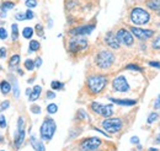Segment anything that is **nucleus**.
<instances>
[{"label":"nucleus","instance_id":"f257e3e1","mask_svg":"<svg viewBox=\"0 0 160 151\" xmlns=\"http://www.w3.org/2000/svg\"><path fill=\"white\" fill-rule=\"evenodd\" d=\"M106 85H107V76L105 75H90L86 79L88 90L92 95H99L102 92Z\"/></svg>","mask_w":160,"mask_h":151},{"label":"nucleus","instance_id":"f03ea898","mask_svg":"<svg viewBox=\"0 0 160 151\" xmlns=\"http://www.w3.org/2000/svg\"><path fill=\"white\" fill-rule=\"evenodd\" d=\"M129 21L136 26H143L147 25L150 21V14L139 6H136L129 12Z\"/></svg>","mask_w":160,"mask_h":151},{"label":"nucleus","instance_id":"7ed1b4c3","mask_svg":"<svg viewBox=\"0 0 160 151\" xmlns=\"http://www.w3.org/2000/svg\"><path fill=\"white\" fill-rule=\"evenodd\" d=\"M115 54L108 51V49H102L100 51L96 57H95V64L100 68V69H110L112 66V64L115 63Z\"/></svg>","mask_w":160,"mask_h":151},{"label":"nucleus","instance_id":"20e7f679","mask_svg":"<svg viewBox=\"0 0 160 151\" xmlns=\"http://www.w3.org/2000/svg\"><path fill=\"white\" fill-rule=\"evenodd\" d=\"M56 130H57V124H56L54 119L51 118V117L44 118V120H43V123H42L40 128L41 139L44 140V141H49L53 138Z\"/></svg>","mask_w":160,"mask_h":151},{"label":"nucleus","instance_id":"39448f33","mask_svg":"<svg viewBox=\"0 0 160 151\" xmlns=\"http://www.w3.org/2000/svg\"><path fill=\"white\" fill-rule=\"evenodd\" d=\"M88 46H89V42L84 36H74L69 39L68 49L72 53H79V52L85 51Z\"/></svg>","mask_w":160,"mask_h":151},{"label":"nucleus","instance_id":"423d86ee","mask_svg":"<svg viewBox=\"0 0 160 151\" xmlns=\"http://www.w3.org/2000/svg\"><path fill=\"white\" fill-rule=\"evenodd\" d=\"M122 125H123V123H122L121 118H110L108 117L107 119L102 120V128H103L105 132L108 133V134L118 133L122 129Z\"/></svg>","mask_w":160,"mask_h":151},{"label":"nucleus","instance_id":"0eeeda50","mask_svg":"<svg viewBox=\"0 0 160 151\" xmlns=\"http://www.w3.org/2000/svg\"><path fill=\"white\" fill-rule=\"evenodd\" d=\"M90 108L92 112H95L101 117H105V118H108L113 114V106L112 105H101L99 102H92L90 105Z\"/></svg>","mask_w":160,"mask_h":151},{"label":"nucleus","instance_id":"6e6552de","mask_svg":"<svg viewBox=\"0 0 160 151\" xmlns=\"http://www.w3.org/2000/svg\"><path fill=\"white\" fill-rule=\"evenodd\" d=\"M101 144H102L101 139L96 138V136H91V138H88L80 143L79 149L80 151H95L100 148Z\"/></svg>","mask_w":160,"mask_h":151},{"label":"nucleus","instance_id":"1a4fd4ad","mask_svg":"<svg viewBox=\"0 0 160 151\" xmlns=\"http://www.w3.org/2000/svg\"><path fill=\"white\" fill-rule=\"evenodd\" d=\"M25 135H26V130H25V120L23 118L20 117L18 119V130L15 133V136H14V144H15V148L16 149H20L22 143L25 141Z\"/></svg>","mask_w":160,"mask_h":151},{"label":"nucleus","instance_id":"9d476101","mask_svg":"<svg viewBox=\"0 0 160 151\" xmlns=\"http://www.w3.org/2000/svg\"><path fill=\"white\" fill-rule=\"evenodd\" d=\"M131 33L133 35V37H137L139 41H148L154 36V31L153 30H147V28H140L138 26H133L131 27Z\"/></svg>","mask_w":160,"mask_h":151},{"label":"nucleus","instance_id":"9b49d317","mask_svg":"<svg viewBox=\"0 0 160 151\" xmlns=\"http://www.w3.org/2000/svg\"><path fill=\"white\" fill-rule=\"evenodd\" d=\"M116 37H117V39H118V42H120L121 44H124L127 47H131L134 43L133 35L131 33V31H128L126 28H120L117 31V33H116Z\"/></svg>","mask_w":160,"mask_h":151},{"label":"nucleus","instance_id":"f8f14e48","mask_svg":"<svg viewBox=\"0 0 160 151\" xmlns=\"http://www.w3.org/2000/svg\"><path fill=\"white\" fill-rule=\"evenodd\" d=\"M112 89L116 92H128L129 91V84L127 82V79L124 76L118 75L112 81Z\"/></svg>","mask_w":160,"mask_h":151},{"label":"nucleus","instance_id":"ddd939ff","mask_svg":"<svg viewBox=\"0 0 160 151\" xmlns=\"http://www.w3.org/2000/svg\"><path fill=\"white\" fill-rule=\"evenodd\" d=\"M94 28H95V25H84V26H79V27L70 30L69 33L72 36H86V35L91 33Z\"/></svg>","mask_w":160,"mask_h":151},{"label":"nucleus","instance_id":"4468645a","mask_svg":"<svg viewBox=\"0 0 160 151\" xmlns=\"http://www.w3.org/2000/svg\"><path fill=\"white\" fill-rule=\"evenodd\" d=\"M105 43H106L110 48H112V49H120V47H121V43L118 42L117 37H116V33H113V32H111V31L105 35Z\"/></svg>","mask_w":160,"mask_h":151},{"label":"nucleus","instance_id":"2eb2a0df","mask_svg":"<svg viewBox=\"0 0 160 151\" xmlns=\"http://www.w3.org/2000/svg\"><path fill=\"white\" fill-rule=\"evenodd\" d=\"M108 100L112 103L120 105V106H134L137 103L136 100H128V98H115V97H108Z\"/></svg>","mask_w":160,"mask_h":151},{"label":"nucleus","instance_id":"dca6fc26","mask_svg":"<svg viewBox=\"0 0 160 151\" xmlns=\"http://www.w3.org/2000/svg\"><path fill=\"white\" fill-rule=\"evenodd\" d=\"M30 144L32 145V148L35 149V151H46V148H44L43 143H42V141H38L35 135H32V136L30 138Z\"/></svg>","mask_w":160,"mask_h":151},{"label":"nucleus","instance_id":"f3484780","mask_svg":"<svg viewBox=\"0 0 160 151\" xmlns=\"http://www.w3.org/2000/svg\"><path fill=\"white\" fill-rule=\"evenodd\" d=\"M41 92H42V87H41L40 85H36V86L31 90V94H30V101H31V102H33V101L38 100Z\"/></svg>","mask_w":160,"mask_h":151},{"label":"nucleus","instance_id":"a211bd4d","mask_svg":"<svg viewBox=\"0 0 160 151\" xmlns=\"http://www.w3.org/2000/svg\"><path fill=\"white\" fill-rule=\"evenodd\" d=\"M145 5L150 10L160 11V0H148V1H145Z\"/></svg>","mask_w":160,"mask_h":151},{"label":"nucleus","instance_id":"6ab92c4d","mask_svg":"<svg viewBox=\"0 0 160 151\" xmlns=\"http://www.w3.org/2000/svg\"><path fill=\"white\" fill-rule=\"evenodd\" d=\"M0 91H1V94L6 96V95L11 91V85H10V82L2 80V81L0 82Z\"/></svg>","mask_w":160,"mask_h":151},{"label":"nucleus","instance_id":"aec40b11","mask_svg":"<svg viewBox=\"0 0 160 151\" xmlns=\"http://www.w3.org/2000/svg\"><path fill=\"white\" fill-rule=\"evenodd\" d=\"M14 7H15V2H12V1H4L0 5V9H1L2 12H6V11L14 9Z\"/></svg>","mask_w":160,"mask_h":151},{"label":"nucleus","instance_id":"412c9836","mask_svg":"<svg viewBox=\"0 0 160 151\" xmlns=\"http://www.w3.org/2000/svg\"><path fill=\"white\" fill-rule=\"evenodd\" d=\"M19 64H20V56L19 54H15V56H12V57L10 58V60H9V68L14 69Z\"/></svg>","mask_w":160,"mask_h":151},{"label":"nucleus","instance_id":"4be33fe9","mask_svg":"<svg viewBox=\"0 0 160 151\" xmlns=\"http://www.w3.org/2000/svg\"><path fill=\"white\" fill-rule=\"evenodd\" d=\"M11 90L14 91V96H15V98H19V97H20L19 82H18V80H16V79H14V80H12V87H11Z\"/></svg>","mask_w":160,"mask_h":151},{"label":"nucleus","instance_id":"5701e85b","mask_svg":"<svg viewBox=\"0 0 160 151\" xmlns=\"http://www.w3.org/2000/svg\"><path fill=\"white\" fill-rule=\"evenodd\" d=\"M11 38H12V41H18V38H19V27L16 23L11 25Z\"/></svg>","mask_w":160,"mask_h":151},{"label":"nucleus","instance_id":"b1692460","mask_svg":"<svg viewBox=\"0 0 160 151\" xmlns=\"http://www.w3.org/2000/svg\"><path fill=\"white\" fill-rule=\"evenodd\" d=\"M22 36H23V38H26V39H31L32 36H33V28L25 27L23 31H22Z\"/></svg>","mask_w":160,"mask_h":151},{"label":"nucleus","instance_id":"393cba45","mask_svg":"<svg viewBox=\"0 0 160 151\" xmlns=\"http://www.w3.org/2000/svg\"><path fill=\"white\" fill-rule=\"evenodd\" d=\"M40 48H41V44L38 41L32 39L30 42V52H37V51H40Z\"/></svg>","mask_w":160,"mask_h":151},{"label":"nucleus","instance_id":"a878e982","mask_svg":"<svg viewBox=\"0 0 160 151\" xmlns=\"http://www.w3.org/2000/svg\"><path fill=\"white\" fill-rule=\"evenodd\" d=\"M51 87H52L53 91H56V90H62V89L64 87V84L56 80V81H52V82H51Z\"/></svg>","mask_w":160,"mask_h":151},{"label":"nucleus","instance_id":"bb28decb","mask_svg":"<svg viewBox=\"0 0 160 151\" xmlns=\"http://www.w3.org/2000/svg\"><path fill=\"white\" fill-rule=\"evenodd\" d=\"M25 69H27L28 71H32L35 69V61L32 59H26L25 60Z\"/></svg>","mask_w":160,"mask_h":151},{"label":"nucleus","instance_id":"cd10ccee","mask_svg":"<svg viewBox=\"0 0 160 151\" xmlns=\"http://www.w3.org/2000/svg\"><path fill=\"white\" fill-rule=\"evenodd\" d=\"M158 118H159V114L157 113V112H153V113L149 114V117H148V119H147V123H148V124H152V123H154Z\"/></svg>","mask_w":160,"mask_h":151},{"label":"nucleus","instance_id":"c85d7f7f","mask_svg":"<svg viewBox=\"0 0 160 151\" xmlns=\"http://www.w3.org/2000/svg\"><path fill=\"white\" fill-rule=\"evenodd\" d=\"M47 112L49 114H54L58 112V106L57 105H54V103H51V105H48V107H47Z\"/></svg>","mask_w":160,"mask_h":151},{"label":"nucleus","instance_id":"c756f323","mask_svg":"<svg viewBox=\"0 0 160 151\" xmlns=\"http://www.w3.org/2000/svg\"><path fill=\"white\" fill-rule=\"evenodd\" d=\"M25 5H26L28 9L36 7V6H37V0H26V1H25Z\"/></svg>","mask_w":160,"mask_h":151},{"label":"nucleus","instance_id":"7c9ffc66","mask_svg":"<svg viewBox=\"0 0 160 151\" xmlns=\"http://www.w3.org/2000/svg\"><path fill=\"white\" fill-rule=\"evenodd\" d=\"M126 69H128V70H134V71H142V68L138 66V65H136V64H128V65L126 66Z\"/></svg>","mask_w":160,"mask_h":151},{"label":"nucleus","instance_id":"2f4dec72","mask_svg":"<svg viewBox=\"0 0 160 151\" xmlns=\"http://www.w3.org/2000/svg\"><path fill=\"white\" fill-rule=\"evenodd\" d=\"M152 47H153V49H160V36H158V37L153 41Z\"/></svg>","mask_w":160,"mask_h":151},{"label":"nucleus","instance_id":"473e14b6","mask_svg":"<svg viewBox=\"0 0 160 151\" xmlns=\"http://www.w3.org/2000/svg\"><path fill=\"white\" fill-rule=\"evenodd\" d=\"M35 28H36V32H37V35H38V36L44 37V35H43V26H42L41 23H37Z\"/></svg>","mask_w":160,"mask_h":151},{"label":"nucleus","instance_id":"72a5a7b5","mask_svg":"<svg viewBox=\"0 0 160 151\" xmlns=\"http://www.w3.org/2000/svg\"><path fill=\"white\" fill-rule=\"evenodd\" d=\"M6 38H8V31L4 27H0V39L1 41H5Z\"/></svg>","mask_w":160,"mask_h":151},{"label":"nucleus","instance_id":"f704fd0d","mask_svg":"<svg viewBox=\"0 0 160 151\" xmlns=\"http://www.w3.org/2000/svg\"><path fill=\"white\" fill-rule=\"evenodd\" d=\"M33 17H35V14L32 12V10H26V12H25V19L32 20Z\"/></svg>","mask_w":160,"mask_h":151},{"label":"nucleus","instance_id":"c9c22d12","mask_svg":"<svg viewBox=\"0 0 160 151\" xmlns=\"http://www.w3.org/2000/svg\"><path fill=\"white\" fill-rule=\"evenodd\" d=\"M9 106H10V102H9V101H4V102L0 105V111L2 112V111H5V110H8Z\"/></svg>","mask_w":160,"mask_h":151},{"label":"nucleus","instance_id":"e433bc0d","mask_svg":"<svg viewBox=\"0 0 160 151\" xmlns=\"http://www.w3.org/2000/svg\"><path fill=\"white\" fill-rule=\"evenodd\" d=\"M0 128H2V129L6 128V119L2 114H0Z\"/></svg>","mask_w":160,"mask_h":151},{"label":"nucleus","instance_id":"4c0bfd02","mask_svg":"<svg viewBox=\"0 0 160 151\" xmlns=\"http://www.w3.org/2000/svg\"><path fill=\"white\" fill-rule=\"evenodd\" d=\"M33 61H35V68H37V69H38L41 65H42V58H40V57L36 58Z\"/></svg>","mask_w":160,"mask_h":151},{"label":"nucleus","instance_id":"58836bf2","mask_svg":"<svg viewBox=\"0 0 160 151\" xmlns=\"http://www.w3.org/2000/svg\"><path fill=\"white\" fill-rule=\"evenodd\" d=\"M31 112L35 114H40L41 113V108L38 107V106H32L31 107Z\"/></svg>","mask_w":160,"mask_h":151},{"label":"nucleus","instance_id":"ea45409f","mask_svg":"<svg viewBox=\"0 0 160 151\" xmlns=\"http://www.w3.org/2000/svg\"><path fill=\"white\" fill-rule=\"evenodd\" d=\"M78 118L79 119H85V118H88V114L85 113L82 110H80L79 112H78Z\"/></svg>","mask_w":160,"mask_h":151},{"label":"nucleus","instance_id":"a19ab883","mask_svg":"<svg viewBox=\"0 0 160 151\" xmlns=\"http://www.w3.org/2000/svg\"><path fill=\"white\" fill-rule=\"evenodd\" d=\"M15 19L19 20V21H23V20H26L25 19V12H19V14H16V15H15Z\"/></svg>","mask_w":160,"mask_h":151},{"label":"nucleus","instance_id":"79ce46f5","mask_svg":"<svg viewBox=\"0 0 160 151\" xmlns=\"http://www.w3.org/2000/svg\"><path fill=\"white\" fill-rule=\"evenodd\" d=\"M46 96H47L48 100H53V98H56V94H54L53 91H47Z\"/></svg>","mask_w":160,"mask_h":151},{"label":"nucleus","instance_id":"37998d69","mask_svg":"<svg viewBox=\"0 0 160 151\" xmlns=\"http://www.w3.org/2000/svg\"><path fill=\"white\" fill-rule=\"evenodd\" d=\"M149 65H150V66H153V68L160 69V63H158V61H149Z\"/></svg>","mask_w":160,"mask_h":151},{"label":"nucleus","instance_id":"c03bdc74","mask_svg":"<svg viewBox=\"0 0 160 151\" xmlns=\"http://www.w3.org/2000/svg\"><path fill=\"white\" fill-rule=\"evenodd\" d=\"M154 108L155 110H160V96L155 100V102H154Z\"/></svg>","mask_w":160,"mask_h":151},{"label":"nucleus","instance_id":"a18cd8bd","mask_svg":"<svg viewBox=\"0 0 160 151\" xmlns=\"http://www.w3.org/2000/svg\"><path fill=\"white\" fill-rule=\"evenodd\" d=\"M6 57V48L1 47L0 48V58H5Z\"/></svg>","mask_w":160,"mask_h":151},{"label":"nucleus","instance_id":"49530a36","mask_svg":"<svg viewBox=\"0 0 160 151\" xmlns=\"http://www.w3.org/2000/svg\"><path fill=\"white\" fill-rule=\"evenodd\" d=\"M131 143H132V144H138V143H139V139H138L137 136H133V138L131 139Z\"/></svg>","mask_w":160,"mask_h":151},{"label":"nucleus","instance_id":"de8ad7c7","mask_svg":"<svg viewBox=\"0 0 160 151\" xmlns=\"http://www.w3.org/2000/svg\"><path fill=\"white\" fill-rule=\"evenodd\" d=\"M154 143H155V144H160V134L157 135V139L154 140Z\"/></svg>","mask_w":160,"mask_h":151},{"label":"nucleus","instance_id":"09e8293b","mask_svg":"<svg viewBox=\"0 0 160 151\" xmlns=\"http://www.w3.org/2000/svg\"><path fill=\"white\" fill-rule=\"evenodd\" d=\"M26 94L30 96V94H31V89H27V91H26Z\"/></svg>","mask_w":160,"mask_h":151},{"label":"nucleus","instance_id":"8fccbe9b","mask_svg":"<svg viewBox=\"0 0 160 151\" xmlns=\"http://www.w3.org/2000/svg\"><path fill=\"white\" fill-rule=\"evenodd\" d=\"M150 151H159L158 149H150Z\"/></svg>","mask_w":160,"mask_h":151},{"label":"nucleus","instance_id":"3c124183","mask_svg":"<svg viewBox=\"0 0 160 151\" xmlns=\"http://www.w3.org/2000/svg\"><path fill=\"white\" fill-rule=\"evenodd\" d=\"M0 151H4V150H0Z\"/></svg>","mask_w":160,"mask_h":151},{"label":"nucleus","instance_id":"603ef678","mask_svg":"<svg viewBox=\"0 0 160 151\" xmlns=\"http://www.w3.org/2000/svg\"><path fill=\"white\" fill-rule=\"evenodd\" d=\"M159 12H160V11H159Z\"/></svg>","mask_w":160,"mask_h":151}]
</instances>
